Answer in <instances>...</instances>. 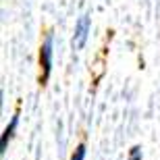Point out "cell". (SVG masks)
I'll list each match as a JSON object with an SVG mask.
<instances>
[{
	"mask_svg": "<svg viewBox=\"0 0 160 160\" xmlns=\"http://www.w3.org/2000/svg\"><path fill=\"white\" fill-rule=\"evenodd\" d=\"M52 58H54V38L52 33H46V38L40 46V85H46L48 77H50Z\"/></svg>",
	"mask_w": 160,
	"mask_h": 160,
	"instance_id": "6da1fadb",
	"label": "cell"
},
{
	"mask_svg": "<svg viewBox=\"0 0 160 160\" xmlns=\"http://www.w3.org/2000/svg\"><path fill=\"white\" fill-rule=\"evenodd\" d=\"M71 160H85V143H77V148H75V152H73Z\"/></svg>",
	"mask_w": 160,
	"mask_h": 160,
	"instance_id": "277c9868",
	"label": "cell"
},
{
	"mask_svg": "<svg viewBox=\"0 0 160 160\" xmlns=\"http://www.w3.org/2000/svg\"><path fill=\"white\" fill-rule=\"evenodd\" d=\"M89 29H92V19H89V15H81L79 21L75 23V33H73V46L77 48V50H81L85 46Z\"/></svg>",
	"mask_w": 160,
	"mask_h": 160,
	"instance_id": "7a4b0ae2",
	"label": "cell"
},
{
	"mask_svg": "<svg viewBox=\"0 0 160 160\" xmlns=\"http://www.w3.org/2000/svg\"><path fill=\"white\" fill-rule=\"evenodd\" d=\"M127 160H142V148L139 146H135V148H131L129 152V158Z\"/></svg>",
	"mask_w": 160,
	"mask_h": 160,
	"instance_id": "5b68a950",
	"label": "cell"
},
{
	"mask_svg": "<svg viewBox=\"0 0 160 160\" xmlns=\"http://www.w3.org/2000/svg\"><path fill=\"white\" fill-rule=\"evenodd\" d=\"M17 125H19V110L15 114H12L11 123L4 127V131H2V137H0V152L4 154L6 148H8V142L12 139V135H15V131H17Z\"/></svg>",
	"mask_w": 160,
	"mask_h": 160,
	"instance_id": "3957f363",
	"label": "cell"
}]
</instances>
